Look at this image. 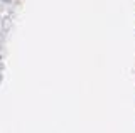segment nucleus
I'll return each instance as SVG.
<instances>
[]
</instances>
